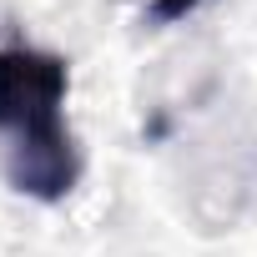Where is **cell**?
Listing matches in <instances>:
<instances>
[{
	"instance_id": "6da1fadb",
	"label": "cell",
	"mask_w": 257,
	"mask_h": 257,
	"mask_svg": "<svg viewBox=\"0 0 257 257\" xmlns=\"http://www.w3.org/2000/svg\"><path fill=\"white\" fill-rule=\"evenodd\" d=\"M71 71L36 46H0V147L6 177L36 202H61L81 177V152L66 126Z\"/></svg>"
},
{
	"instance_id": "7a4b0ae2",
	"label": "cell",
	"mask_w": 257,
	"mask_h": 257,
	"mask_svg": "<svg viewBox=\"0 0 257 257\" xmlns=\"http://www.w3.org/2000/svg\"><path fill=\"white\" fill-rule=\"evenodd\" d=\"M197 6H202V0H152V21H157V26H172V21L192 16Z\"/></svg>"
}]
</instances>
